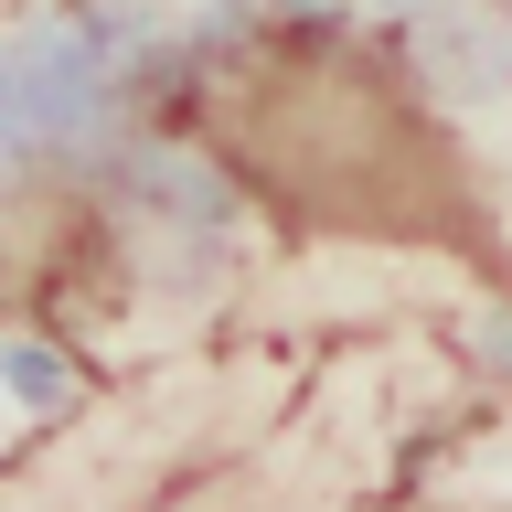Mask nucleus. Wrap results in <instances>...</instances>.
I'll list each match as a JSON object with an SVG mask.
<instances>
[{"label":"nucleus","instance_id":"obj_1","mask_svg":"<svg viewBox=\"0 0 512 512\" xmlns=\"http://www.w3.org/2000/svg\"><path fill=\"white\" fill-rule=\"evenodd\" d=\"M192 150L299 246H395L502 267L470 150L416 96V75L363 32H246L182 96Z\"/></svg>","mask_w":512,"mask_h":512}]
</instances>
